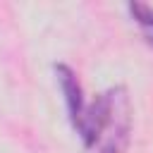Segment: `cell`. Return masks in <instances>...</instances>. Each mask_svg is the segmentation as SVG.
<instances>
[{
	"label": "cell",
	"instance_id": "3",
	"mask_svg": "<svg viewBox=\"0 0 153 153\" xmlns=\"http://www.w3.org/2000/svg\"><path fill=\"white\" fill-rule=\"evenodd\" d=\"M127 10H129L131 19L139 24V29H141L143 38L148 41V45H153V7L143 5V2H129Z\"/></svg>",
	"mask_w": 153,
	"mask_h": 153
},
{
	"label": "cell",
	"instance_id": "1",
	"mask_svg": "<svg viewBox=\"0 0 153 153\" xmlns=\"http://www.w3.org/2000/svg\"><path fill=\"white\" fill-rule=\"evenodd\" d=\"M88 153H124L131 134V100L124 86H112L86 103L74 127Z\"/></svg>",
	"mask_w": 153,
	"mask_h": 153
},
{
	"label": "cell",
	"instance_id": "2",
	"mask_svg": "<svg viewBox=\"0 0 153 153\" xmlns=\"http://www.w3.org/2000/svg\"><path fill=\"white\" fill-rule=\"evenodd\" d=\"M55 76H57V84H60L62 96H65L67 117H69L72 127H76L84 117V110H86V100H84V91H81V84L76 79V72L69 65H55Z\"/></svg>",
	"mask_w": 153,
	"mask_h": 153
}]
</instances>
